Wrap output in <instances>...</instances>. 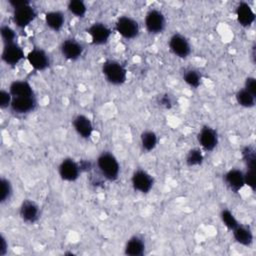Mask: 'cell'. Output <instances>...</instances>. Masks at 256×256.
<instances>
[{
	"label": "cell",
	"mask_w": 256,
	"mask_h": 256,
	"mask_svg": "<svg viewBox=\"0 0 256 256\" xmlns=\"http://www.w3.org/2000/svg\"><path fill=\"white\" fill-rule=\"evenodd\" d=\"M101 175L108 181L114 182L118 179L120 173V165L117 158L108 151H103L96 160Z\"/></svg>",
	"instance_id": "cell-1"
},
{
	"label": "cell",
	"mask_w": 256,
	"mask_h": 256,
	"mask_svg": "<svg viewBox=\"0 0 256 256\" xmlns=\"http://www.w3.org/2000/svg\"><path fill=\"white\" fill-rule=\"evenodd\" d=\"M101 70L105 80L112 85L119 86L127 80V69L116 60H106Z\"/></svg>",
	"instance_id": "cell-2"
},
{
	"label": "cell",
	"mask_w": 256,
	"mask_h": 256,
	"mask_svg": "<svg viewBox=\"0 0 256 256\" xmlns=\"http://www.w3.org/2000/svg\"><path fill=\"white\" fill-rule=\"evenodd\" d=\"M37 12L30 2L13 9L12 14L14 24L20 29H24L29 26L35 20Z\"/></svg>",
	"instance_id": "cell-3"
},
{
	"label": "cell",
	"mask_w": 256,
	"mask_h": 256,
	"mask_svg": "<svg viewBox=\"0 0 256 256\" xmlns=\"http://www.w3.org/2000/svg\"><path fill=\"white\" fill-rule=\"evenodd\" d=\"M24 59H26L24 50L17 42L3 45L1 52V60L6 65L10 67H15Z\"/></svg>",
	"instance_id": "cell-4"
},
{
	"label": "cell",
	"mask_w": 256,
	"mask_h": 256,
	"mask_svg": "<svg viewBox=\"0 0 256 256\" xmlns=\"http://www.w3.org/2000/svg\"><path fill=\"white\" fill-rule=\"evenodd\" d=\"M115 30L125 39L130 40L138 36L140 28L138 22L130 16H121L115 23Z\"/></svg>",
	"instance_id": "cell-5"
},
{
	"label": "cell",
	"mask_w": 256,
	"mask_h": 256,
	"mask_svg": "<svg viewBox=\"0 0 256 256\" xmlns=\"http://www.w3.org/2000/svg\"><path fill=\"white\" fill-rule=\"evenodd\" d=\"M145 28L150 34H160L166 26V18L162 11L158 9H150L145 16Z\"/></svg>",
	"instance_id": "cell-6"
},
{
	"label": "cell",
	"mask_w": 256,
	"mask_h": 256,
	"mask_svg": "<svg viewBox=\"0 0 256 256\" xmlns=\"http://www.w3.org/2000/svg\"><path fill=\"white\" fill-rule=\"evenodd\" d=\"M87 34L90 37V41L93 45H104L106 44L112 34L111 29L104 23L95 22L86 29Z\"/></svg>",
	"instance_id": "cell-7"
},
{
	"label": "cell",
	"mask_w": 256,
	"mask_h": 256,
	"mask_svg": "<svg viewBox=\"0 0 256 256\" xmlns=\"http://www.w3.org/2000/svg\"><path fill=\"white\" fill-rule=\"evenodd\" d=\"M131 185L139 193L146 194L151 191L154 185V178L143 169H137L131 176Z\"/></svg>",
	"instance_id": "cell-8"
},
{
	"label": "cell",
	"mask_w": 256,
	"mask_h": 256,
	"mask_svg": "<svg viewBox=\"0 0 256 256\" xmlns=\"http://www.w3.org/2000/svg\"><path fill=\"white\" fill-rule=\"evenodd\" d=\"M170 51L178 58L185 59L191 54V44L189 40L180 33L173 34L168 43Z\"/></svg>",
	"instance_id": "cell-9"
},
{
	"label": "cell",
	"mask_w": 256,
	"mask_h": 256,
	"mask_svg": "<svg viewBox=\"0 0 256 256\" xmlns=\"http://www.w3.org/2000/svg\"><path fill=\"white\" fill-rule=\"evenodd\" d=\"M58 174L63 181H76L81 174L79 162H76L72 158H64L58 166Z\"/></svg>",
	"instance_id": "cell-10"
},
{
	"label": "cell",
	"mask_w": 256,
	"mask_h": 256,
	"mask_svg": "<svg viewBox=\"0 0 256 256\" xmlns=\"http://www.w3.org/2000/svg\"><path fill=\"white\" fill-rule=\"evenodd\" d=\"M197 139L201 148L207 152L213 151L217 147L219 142L217 131L213 127L208 125H205L201 128L198 133Z\"/></svg>",
	"instance_id": "cell-11"
},
{
	"label": "cell",
	"mask_w": 256,
	"mask_h": 256,
	"mask_svg": "<svg viewBox=\"0 0 256 256\" xmlns=\"http://www.w3.org/2000/svg\"><path fill=\"white\" fill-rule=\"evenodd\" d=\"M26 60L29 65L36 71H45L50 66L48 54L40 48H34L26 54Z\"/></svg>",
	"instance_id": "cell-12"
},
{
	"label": "cell",
	"mask_w": 256,
	"mask_h": 256,
	"mask_svg": "<svg viewBox=\"0 0 256 256\" xmlns=\"http://www.w3.org/2000/svg\"><path fill=\"white\" fill-rule=\"evenodd\" d=\"M19 216L27 224H35L40 218V208L33 200H23L19 207Z\"/></svg>",
	"instance_id": "cell-13"
},
{
	"label": "cell",
	"mask_w": 256,
	"mask_h": 256,
	"mask_svg": "<svg viewBox=\"0 0 256 256\" xmlns=\"http://www.w3.org/2000/svg\"><path fill=\"white\" fill-rule=\"evenodd\" d=\"M60 51L65 59L69 61H76L82 56L84 48L80 42L73 38H69L62 42Z\"/></svg>",
	"instance_id": "cell-14"
},
{
	"label": "cell",
	"mask_w": 256,
	"mask_h": 256,
	"mask_svg": "<svg viewBox=\"0 0 256 256\" xmlns=\"http://www.w3.org/2000/svg\"><path fill=\"white\" fill-rule=\"evenodd\" d=\"M224 183L226 187L233 193H238L244 186V172L237 168H232L224 174Z\"/></svg>",
	"instance_id": "cell-15"
},
{
	"label": "cell",
	"mask_w": 256,
	"mask_h": 256,
	"mask_svg": "<svg viewBox=\"0 0 256 256\" xmlns=\"http://www.w3.org/2000/svg\"><path fill=\"white\" fill-rule=\"evenodd\" d=\"M37 107L35 96L33 97H13L10 109L16 114H28L33 112Z\"/></svg>",
	"instance_id": "cell-16"
},
{
	"label": "cell",
	"mask_w": 256,
	"mask_h": 256,
	"mask_svg": "<svg viewBox=\"0 0 256 256\" xmlns=\"http://www.w3.org/2000/svg\"><path fill=\"white\" fill-rule=\"evenodd\" d=\"M75 132L83 139H88L92 136L94 126L89 117L84 114H78L74 117L72 122Z\"/></svg>",
	"instance_id": "cell-17"
},
{
	"label": "cell",
	"mask_w": 256,
	"mask_h": 256,
	"mask_svg": "<svg viewBox=\"0 0 256 256\" xmlns=\"http://www.w3.org/2000/svg\"><path fill=\"white\" fill-rule=\"evenodd\" d=\"M236 20L244 28L250 27L255 21V12L247 2H240L235 9Z\"/></svg>",
	"instance_id": "cell-18"
},
{
	"label": "cell",
	"mask_w": 256,
	"mask_h": 256,
	"mask_svg": "<svg viewBox=\"0 0 256 256\" xmlns=\"http://www.w3.org/2000/svg\"><path fill=\"white\" fill-rule=\"evenodd\" d=\"M12 97H33L34 90L31 84L26 80H14L8 88Z\"/></svg>",
	"instance_id": "cell-19"
},
{
	"label": "cell",
	"mask_w": 256,
	"mask_h": 256,
	"mask_svg": "<svg viewBox=\"0 0 256 256\" xmlns=\"http://www.w3.org/2000/svg\"><path fill=\"white\" fill-rule=\"evenodd\" d=\"M44 21L50 30L59 32L65 24V15L60 10H51L45 13Z\"/></svg>",
	"instance_id": "cell-20"
},
{
	"label": "cell",
	"mask_w": 256,
	"mask_h": 256,
	"mask_svg": "<svg viewBox=\"0 0 256 256\" xmlns=\"http://www.w3.org/2000/svg\"><path fill=\"white\" fill-rule=\"evenodd\" d=\"M232 233H233L234 240L238 244H240L244 247H249L252 245L254 236H253V232L250 229V227L243 225V224H238L232 230Z\"/></svg>",
	"instance_id": "cell-21"
},
{
	"label": "cell",
	"mask_w": 256,
	"mask_h": 256,
	"mask_svg": "<svg viewBox=\"0 0 256 256\" xmlns=\"http://www.w3.org/2000/svg\"><path fill=\"white\" fill-rule=\"evenodd\" d=\"M145 242L140 236H132L124 246V253L128 256H141L145 253Z\"/></svg>",
	"instance_id": "cell-22"
},
{
	"label": "cell",
	"mask_w": 256,
	"mask_h": 256,
	"mask_svg": "<svg viewBox=\"0 0 256 256\" xmlns=\"http://www.w3.org/2000/svg\"><path fill=\"white\" fill-rule=\"evenodd\" d=\"M140 143L141 147L144 151L150 152L154 150L158 143L157 134L152 130H145L140 135Z\"/></svg>",
	"instance_id": "cell-23"
},
{
	"label": "cell",
	"mask_w": 256,
	"mask_h": 256,
	"mask_svg": "<svg viewBox=\"0 0 256 256\" xmlns=\"http://www.w3.org/2000/svg\"><path fill=\"white\" fill-rule=\"evenodd\" d=\"M204 161V155L200 148H192L190 149L185 157V163L189 167L201 166Z\"/></svg>",
	"instance_id": "cell-24"
},
{
	"label": "cell",
	"mask_w": 256,
	"mask_h": 256,
	"mask_svg": "<svg viewBox=\"0 0 256 256\" xmlns=\"http://www.w3.org/2000/svg\"><path fill=\"white\" fill-rule=\"evenodd\" d=\"M255 96H253L251 93H249L244 88L238 90L235 94L236 102L244 108H252L255 106Z\"/></svg>",
	"instance_id": "cell-25"
},
{
	"label": "cell",
	"mask_w": 256,
	"mask_h": 256,
	"mask_svg": "<svg viewBox=\"0 0 256 256\" xmlns=\"http://www.w3.org/2000/svg\"><path fill=\"white\" fill-rule=\"evenodd\" d=\"M183 80L189 87L196 89L201 85L202 76L197 70L188 69L183 74Z\"/></svg>",
	"instance_id": "cell-26"
},
{
	"label": "cell",
	"mask_w": 256,
	"mask_h": 256,
	"mask_svg": "<svg viewBox=\"0 0 256 256\" xmlns=\"http://www.w3.org/2000/svg\"><path fill=\"white\" fill-rule=\"evenodd\" d=\"M68 11L75 17L82 18L87 12V6L85 2L81 0H70L67 4Z\"/></svg>",
	"instance_id": "cell-27"
},
{
	"label": "cell",
	"mask_w": 256,
	"mask_h": 256,
	"mask_svg": "<svg viewBox=\"0 0 256 256\" xmlns=\"http://www.w3.org/2000/svg\"><path fill=\"white\" fill-rule=\"evenodd\" d=\"M242 158L246 165V169H255L256 166V153L252 146H245L242 151Z\"/></svg>",
	"instance_id": "cell-28"
},
{
	"label": "cell",
	"mask_w": 256,
	"mask_h": 256,
	"mask_svg": "<svg viewBox=\"0 0 256 256\" xmlns=\"http://www.w3.org/2000/svg\"><path fill=\"white\" fill-rule=\"evenodd\" d=\"M220 218H221V221L224 224V226L227 229L231 230V231L239 224V222L236 219V217L234 216V214L228 209H222L221 210Z\"/></svg>",
	"instance_id": "cell-29"
},
{
	"label": "cell",
	"mask_w": 256,
	"mask_h": 256,
	"mask_svg": "<svg viewBox=\"0 0 256 256\" xmlns=\"http://www.w3.org/2000/svg\"><path fill=\"white\" fill-rule=\"evenodd\" d=\"M0 183H1L0 202H1V204H4L10 200L12 193H13V188H12V184H11L10 180L7 178L2 177Z\"/></svg>",
	"instance_id": "cell-30"
},
{
	"label": "cell",
	"mask_w": 256,
	"mask_h": 256,
	"mask_svg": "<svg viewBox=\"0 0 256 256\" xmlns=\"http://www.w3.org/2000/svg\"><path fill=\"white\" fill-rule=\"evenodd\" d=\"M0 35H1L3 45L17 42L16 41L17 34H16L15 30L8 25H2L0 27Z\"/></svg>",
	"instance_id": "cell-31"
},
{
	"label": "cell",
	"mask_w": 256,
	"mask_h": 256,
	"mask_svg": "<svg viewBox=\"0 0 256 256\" xmlns=\"http://www.w3.org/2000/svg\"><path fill=\"white\" fill-rule=\"evenodd\" d=\"M12 99H13V97H12V95L10 94L9 90L2 89V90L0 91V108H1L2 110L7 109V108H10Z\"/></svg>",
	"instance_id": "cell-32"
},
{
	"label": "cell",
	"mask_w": 256,
	"mask_h": 256,
	"mask_svg": "<svg viewBox=\"0 0 256 256\" xmlns=\"http://www.w3.org/2000/svg\"><path fill=\"white\" fill-rule=\"evenodd\" d=\"M244 180L245 185L249 186L253 191L255 190V169H246V172H244Z\"/></svg>",
	"instance_id": "cell-33"
},
{
	"label": "cell",
	"mask_w": 256,
	"mask_h": 256,
	"mask_svg": "<svg viewBox=\"0 0 256 256\" xmlns=\"http://www.w3.org/2000/svg\"><path fill=\"white\" fill-rule=\"evenodd\" d=\"M244 89L256 97V80L254 77H247L244 83Z\"/></svg>",
	"instance_id": "cell-34"
},
{
	"label": "cell",
	"mask_w": 256,
	"mask_h": 256,
	"mask_svg": "<svg viewBox=\"0 0 256 256\" xmlns=\"http://www.w3.org/2000/svg\"><path fill=\"white\" fill-rule=\"evenodd\" d=\"M158 104L160 106H162L163 108L170 109L172 107V105H173V102H172V99H171L170 95L165 93V94H163V95L158 97Z\"/></svg>",
	"instance_id": "cell-35"
},
{
	"label": "cell",
	"mask_w": 256,
	"mask_h": 256,
	"mask_svg": "<svg viewBox=\"0 0 256 256\" xmlns=\"http://www.w3.org/2000/svg\"><path fill=\"white\" fill-rule=\"evenodd\" d=\"M79 166H80V169H81V172H89L92 170L93 168V165L92 163L89 161V160H80L79 162Z\"/></svg>",
	"instance_id": "cell-36"
},
{
	"label": "cell",
	"mask_w": 256,
	"mask_h": 256,
	"mask_svg": "<svg viewBox=\"0 0 256 256\" xmlns=\"http://www.w3.org/2000/svg\"><path fill=\"white\" fill-rule=\"evenodd\" d=\"M0 243H1V245H0V255L4 256L7 252L8 243L6 242V238L3 235H1V237H0Z\"/></svg>",
	"instance_id": "cell-37"
}]
</instances>
